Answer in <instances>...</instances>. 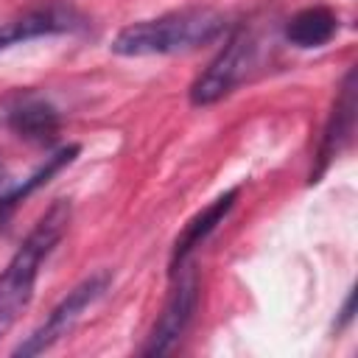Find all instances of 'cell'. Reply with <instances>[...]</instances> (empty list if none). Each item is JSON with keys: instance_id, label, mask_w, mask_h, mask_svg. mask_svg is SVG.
I'll return each instance as SVG.
<instances>
[{"instance_id": "2", "label": "cell", "mask_w": 358, "mask_h": 358, "mask_svg": "<svg viewBox=\"0 0 358 358\" xmlns=\"http://www.w3.org/2000/svg\"><path fill=\"white\" fill-rule=\"evenodd\" d=\"M227 31V17L215 8H182L154 20H137L123 25L112 36V53L117 56H171L210 45Z\"/></svg>"}, {"instance_id": "6", "label": "cell", "mask_w": 358, "mask_h": 358, "mask_svg": "<svg viewBox=\"0 0 358 358\" xmlns=\"http://www.w3.org/2000/svg\"><path fill=\"white\" fill-rule=\"evenodd\" d=\"M352 129H355V70H347V76L338 87L336 103L330 109V117L324 123V131H322V143L316 151V168L310 173V182H319V176L327 171V165L344 151V145L352 137Z\"/></svg>"}, {"instance_id": "9", "label": "cell", "mask_w": 358, "mask_h": 358, "mask_svg": "<svg viewBox=\"0 0 358 358\" xmlns=\"http://www.w3.org/2000/svg\"><path fill=\"white\" fill-rule=\"evenodd\" d=\"M338 31V17L327 6H308L296 11L285 25V39L294 48H322Z\"/></svg>"}, {"instance_id": "7", "label": "cell", "mask_w": 358, "mask_h": 358, "mask_svg": "<svg viewBox=\"0 0 358 358\" xmlns=\"http://www.w3.org/2000/svg\"><path fill=\"white\" fill-rule=\"evenodd\" d=\"M81 28V20L70 11V8H39L31 14H22L17 20L0 22V50L20 45V42H31L39 36H53V34H67Z\"/></svg>"}, {"instance_id": "10", "label": "cell", "mask_w": 358, "mask_h": 358, "mask_svg": "<svg viewBox=\"0 0 358 358\" xmlns=\"http://www.w3.org/2000/svg\"><path fill=\"white\" fill-rule=\"evenodd\" d=\"M8 129L31 143H45L56 134L59 129V115L56 109L48 103V101H39V98H31V101H22L17 103L11 112H8Z\"/></svg>"}, {"instance_id": "5", "label": "cell", "mask_w": 358, "mask_h": 358, "mask_svg": "<svg viewBox=\"0 0 358 358\" xmlns=\"http://www.w3.org/2000/svg\"><path fill=\"white\" fill-rule=\"evenodd\" d=\"M173 288L165 299V308L159 313V319L154 322L148 341L143 347V355H165L176 347V341L185 336L196 308H199V277L196 268H190L187 263L179 266L173 274Z\"/></svg>"}, {"instance_id": "1", "label": "cell", "mask_w": 358, "mask_h": 358, "mask_svg": "<svg viewBox=\"0 0 358 358\" xmlns=\"http://www.w3.org/2000/svg\"><path fill=\"white\" fill-rule=\"evenodd\" d=\"M70 218H73L70 201L56 199L39 215V221L31 227V232L22 238V243L0 271V338L17 324V319L28 308L36 288L39 268L48 260V255L56 249V243L64 238Z\"/></svg>"}, {"instance_id": "3", "label": "cell", "mask_w": 358, "mask_h": 358, "mask_svg": "<svg viewBox=\"0 0 358 358\" xmlns=\"http://www.w3.org/2000/svg\"><path fill=\"white\" fill-rule=\"evenodd\" d=\"M255 50H257V42H255V34L241 25L235 28L224 48L215 53V59L204 67V73L193 81L190 87V103L193 106H210L215 101H221L224 95H229L246 76L252 59H255Z\"/></svg>"}, {"instance_id": "11", "label": "cell", "mask_w": 358, "mask_h": 358, "mask_svg": "<svg viewBox=\"0 0 358 358\" xmlns=\"http://www.w3.org/2000/svg\"><path fill=\"white\" fill-rule=\"evenodd\" d=\"M76 157H78V145H64V148H59L56 154H50V157L45 159V165H39L28 179H22L17 187H11L8 193H3V196H0V221H3L20 201H25L36 187H42L50 176H56L64 165H70Z\"/></svg>"}, {"instance_id": "4", "label": "cell", "mask_w": 358, "mask_h": 358, "mask_svg": "<svg viewBox=\"0 0 358 358\" xmlns=\"http://www.w3.org/2000/svg\"><path fill=\"white\" fill-rule=\"evenodd\" d=\"M112 282V274L109 271H95L90 274L87 280H81L73 291H67V296L48 313V319L25 338L14 347V355H42L45 350H50L56 341H62L73 327L76 322L81 319V313L98 302L103 296V291L109 288Z\"/></svg>"}, {"instance_id": "8", "label": "cell", "mask_w": 358, "mask_h": 358, "mask_svg": "<svg viewBox=\"0 0 358 358\" xmlns=\"http://www.w3.org/2000/svg\"><path fill=\"white\" fill-rule=\"evenodd\" d=\"M238 187H232V190H227V193H221L215 201H210L201 213H196L187 224H185V229H182V235L176 238V243H173V252H171V274L179 268V266H185L187 260H190V255H193V249L196 246H201L204 241H207V235L229 215V210L235 207V199H238Z\"/></svg>"}, {"instance_id": "12", "label": "cell", "mask_w": 358, "mask_h": 358, "mask_svg": "<svg viewBox=\"0 0 358 358\" xmlns=\"http://www.w3.org/2000/svg\"><path fill=\"white\" fill-rule=\"evenodd\" d=\"M352 308H355V294L350 291V294H347V299H344V308H341V322H338V330H341L344 324H350V322H352Z\"/></svg>"}]
</instances>
